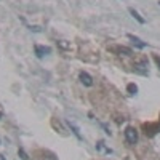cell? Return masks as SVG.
I'll use <instances>...</instances> for the list:
<instances>
[{"instance_id":"obj_2","label":"cell","mask_w":160,"mask_h":160,"mask_svg":"<svg viewBox=\"0 0 160 160\" xmlns=\"http://www.w3.org/2000/svg\"><path fill=\"white\" fill-rule=\"evenodd\" d=\"M35 55L37 58H43L45 55H48V53H51V48L50 47H40V45H35Z\"/></svg>"},{"instance_id":"obj_11","label":"cell","mask_w":160,"mask_h":160,"mask_svg":"<svg viewBox=\"0 0 160 160\" xmlns=\"http://www.w3.org/2000/svg\"><path fill=\"white\" fill-rule=\"evenodd\" d=\"M154 59H155V62L158 64V68H160V56H157V55H155V56H154Z\"/></svg>"},{"instance_id":"obj_3","label":"cell","mask_w":160,"mask_h":160,"mask_svg":"<svg viewBox=\"0 0 160 160\" xmlns=\"http://www.w3.org/2000/svg\"><path fill=\"white\" fill-rule=\"evenodd\" d=\"M78 78H80V82H82L85 87H91V85H93V78H91V75L87 74V72H80V74H78Z\"/></svg>"},{"instance_id":"obj_5","label":"cell","mask_w":160,"mask_h":160,"mask_svg":"<svg viewBox=\"0 0 160 160\" xmlns=\"http://www.w3.org/2000/svg\"><path fill=\"white\" fill-rule=\"evenodd\" d=\"M128 38H130L131 42L135 43V45H136L138 48H146V45H148V43H144V42H142L141 38H138V37H135V35H131V34L128 35Z\"/></svg>"},{"instance_id":"obj_1","label":"cell","mask_w":160,"mask_h":160,"mask_svg":"<svg viewBox=\"0 0 160 160\" xmlns=\"http://www.w3.org/2000/svg\"><path fill=\"white\" fill-rule=\"evenodd\" d=\"M125 141L130 146H135L138 142V130L135 127H127L125 128Z\"/></svg>"},{"instance_id":"obj_10","label":"cell","mask_w":160,"mask_h":160,"mask_svg":"<svg viewBox=\"0 0 160 160\" xmlns=\"http://www.w3.org/2000/svg\"><path fill=\"white\" fill-rule=\"evenodd\" d=\"M18 154H19V157H21L22 160H29V155L24 152V149H19V151H18Z\"/></svg>"},{"instance_id":"obj_7","label":"cell","mask_w":160,"mask_h":160,"mask_svg":"<svg viewBox=\"0 0 160 160\" xmlns=\"http://www.w3.org/2000/svg\"><path fill=\"white\" fill-rule=\"evenodd\" d=\"M68 125L71 127V131H72L74 135L77 136V139H80V141H82L83 138H82V135H80V131H78V128H77V127H75V125H74V123L71 122V120H68Z\"/></svg>"},{"instance_id":"obj_6","label":"cell","mask_w":160,"mask_h":160,"mask_svg":"<svg viewBox=\"0 0 160 160\" xmlns=\"http://www.w3.org/2000/svg\"><path fill=\"white\" fill-rule=\"evenodd\" d=\"M130 15H131L133 18H135V19H136V21H138L139 24H144V22H146V19H144V18H142V16L139 15V13H138V11H136L135 8H130Z\"/></svg>"},{"instance_id":"obj_9","label":"cell","mask_w":160,"mask_h":160,"mask_svg":"<svg viewBox=\"0 0 160 160\" xmlns=\"http://www.w3.org/2000/svg\"><path fill=\"white\" fill-rule=\"evenodd\" d=\"M127 90H128V93H130V95H136V91H138V87H136L135 83H130V85L127 87Z\"/></svg>"},{"instance_id":"obj_8","label":"cell","mask_w":160,"mask_h":160,"mask_svg":"<svg viewBox=\"0 0 160 160\" xmlns=\"http://www.w3.org/2000/svg\"><path fill=\"white\" fill-rule=\"evenodd\" d=\"M115 53H125L127 56H130L131 55V50L130 48H125V47H115V48H112Z\"/></svg>"},{"instance_id":"obj_4","label":"cell","mask_w":160,"mask_h":160,"mask_svg":"<svg viewBox=\"0 0 160 160\" xmlns=\"http://www.w3.org/2000/svg\"><path fill=\"white\" fill-rule=\"evenodd\" d=\"M135 71L139 72V74H148V61L142 59L139 64H136V66H135Z\"/></svg>"},{"instance_id":"obj_12","label":"cell","mask_w":160,"mask_h":160,"mask_svg":"<svg viewBox=\"0 0 160 160\" xmlns=\"http://www.w3.org/2000/svg\"><path fill=\"white\" fill-rule=\"evenodd\" d=\"M0 117H2V114H0Z\"/></svg>"},{"instance_id":"obj_13","label":"cell","mask_w":160,"mask_h":160,"mask_svg":"<svg viewBox=\"0 0 160 160\" xmlns=\"http://www.w3.org/2000/svg\"><path fill=\"white\" fill-rule=\"evenodd\" d=\"M158 3H160V2H158Z\"/></svg>"}]
</instances>
